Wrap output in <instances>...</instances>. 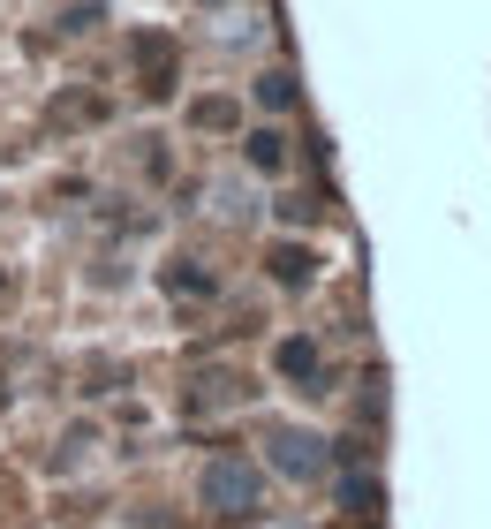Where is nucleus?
I'll return each mask as SVG.
<instances>
[{
    "label": "nucleus",
    "instance_id": "0eeeda50",
    "mask_svg": "<svg viewBox=\"0 0 491 529\" xmlns=\"http://www.w3.org/2000/svg\"><path fill=\"white\" fill-rule=\"evenodd\" d=\"M257 99H265V106H288L295 84H288V76H265V84H257Z\"/></svg>",
    "mask_w": 491,
    "mask_h": 529
},
{
    "label": "nucleus",
    "instance_id": "6e6552de",
    "mask_svg": "<svg viewBox=\"0 0 491 529\" xmlns=\"http://www.w3.org/2000/svg\"><path fill=\"white\" fill-rule=\"evenodd\" d=\"M167 280H174L182 295H204V288H212V273H189V265H182V273H167Z\"/></svg>",
    "mask_w": 491,
    "mask_h": 529
},
{
    "label": "nucleus",
    "instance_id": "f03ea898",
    "mask_svg": "<svg viewBox=\"0 0 491 529\" xmlns=\"http://www.w3.org/2000/svg\"><path fill=\"white\" fill-rule=\"evenodd\" d=\"M318 446H325V439H310V431H272V461H280L288 477H318V469H325Z\"/></svg>",
    "mask_w": 491,
    "mask_h": 529
},
{
    "label": "nucleus",
    "instance_id": "7ed1b4c3",
    "mask_svg": "<svg viewBox=\"0 0 491 529\" xmlns=\"http://www.w3.org/2000/svg\"><path fill=\"white\" fill-rule=\"evenodd\" d=\"M272 363H280V371H288L303 393H318V378H325V356H318V341H280V356H272Z\"/></svg>",
    "mask_w": 491,
    "mask_h": 529
},
{
    "label": "nucleus",
    "instance_id": "20e7f679",
    "mask_svg": "<svg viewBox=\"0 0 491 529\" xmlns=\"http://www.w3.org/2000/svg\"><path fill=\"white\" fill-rule=\"evenodd\" d=\"M310 265H318V257H310L303 242H280V250H272V280H280V288H303Z\"/></svg>",
    "mask_w": 491,
    "mask_h": 529
},
{
    "label": "nucleus",
    "instance_id": "39448f33",
    "mask_svg": "<svg viewBox=\"0 0 491 529\" xmlns=\"http://www.w3.org/2000/svg\"><path fill=\"white\" fill-rule=\"evenodd\" d=\"M250 167H257V174L288 167V137H272V129H257V137H250Z\"/></svg>",
    "mask_w": 491,
    "mask_h": 529
},
{
    "label": "nucleus",
    "instance_id": "f257e3e1",
    "mask_svg": "<svg viewBox=\"0 0 491 529\" xmlns=\"http://www.w3.org/2000/svg\"><path fill=\"white\" fill-rule=\"evenodd\" d=\"M257 492H265V484H257V469L242 454H220L212 469H204V507L212 514H250Z\"/></svg>",
    "mask_w": 491,
    "mask_h": 529
},
{
    "label": "nucleus",
    "instance_id": "423d86ee",
    "mask_svg": "<svg viewBox=\"0 0 491 529\" xmlns=\"http://www.w3.org/2000/svg\"><path fill=\"white\" fill-rule=\"evenodd\" d=\"M340 499H348L356 514H378V477H348V484H340Z\"/></svg>",
    "mask_w": 491,
    "mask_h": 529
}]
</instances>
